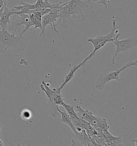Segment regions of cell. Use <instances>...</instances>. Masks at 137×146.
<instances>
[{
  "label": "cell",
  "mask_w": 137,
  "mask_h": 146,
  "mask_svg": "<svg viewBox=\"0 0 137 146\" xmlns=\"http://www.w3.org/2000/svg\"><path fill=\"white\" fill-rule=\"evenodd\" d=\"M93 7V2L90 0H70L59 9V21L56 26L61 24L62 29H67L74 19H81L90 13Z\"/></svg>",
  "instance_id": "obj_1"
},
{
  "label": "cell",
  "mask_w": 137,
  "mask_h": 146,
  "mask_svg": "<svg viewBox=\"0 0 137 146\" xmlns=\"http://www.w3.org/2000/svg\"><path fill=\"white\" fill-rule=\"evenodd\" d=\"M18 29H15L13 33L7 29L0 30V52L19 53L25 50L27 40L23 35H15Z\"/></svg>",
  "instance_id": "obj_2"
},
{
  "label": "cell",
  "mask_w": 137,
  "mask_h": 146,
  "mask_svg": "<svg viewBox=\"0 0 137 146\" xmlns=\"http://www.w3.org/2000/svg\"><path fill=\"white\" fill-rule=\"evenodd\" d=\"M120 33L116 36L112 42L116 47V50L111 59L112 64H115L116 57L119 53L128 54L137 50V36L134 35L123 40H118Z\"/></svg>",
  "instance_id": "obj_3"
},
{
  "label": "cell",
  "mask_w": 137,
  "mask_h": 146,
  "mask_svg": "<svg viewBox=\"0 0 137 146\" xmlns=\"http://www.w3.org/2000/svg\"><path fill=\"white\" fill-rule=\"evenodd\" d=\"M132 66H135L136 68L137 67V60H135L134 61H130L128 63L125 64L124 66H123L120 69H117L115 71H112L109 73L103 74L97 80L95 84V88L98 90H104L106 84L108 82L112 80H115L117 82H120V73L123 71H124V70Z\"/></svg>",
  "instance_id": "obj_4"
},
{
  "label": "cell",
  "mask_w": 137,
  "mask_h": 146,
  "mask_svg": "<svg viewBox=\"0 0 137 146\" xmlns=\"http://www.w3.org/2000/svg\"><path fill=\"white\" fill-rule=\"evenodd\" d=\"M118 32V30H116V19L115 17H113L112 28L110 33L105 36L98 35L95 38H90L88 39V41L91 43L94 47V50L92 53L95 56V52L103 47L106 43L112 42L117 35V33Z\"/></svg>",
  "instance_id": "obj_5"
},
{
  "label": "cell",
  "mask_w": 137,
  "mask_h": 146,
  "mask_svg": "<svg viewBox=\"0 0 137 146\" xmlns=\"http://www.w3.org/2000/svg\"><path fill=\"white\" fill-rule=\"evenodd\" d=\"M60 8L51 9V11L49 13H46L41 18L42 30L41 31V33L40 34V37L45 38L46 36H49L45 31V29L46 26L48 25L51 26V30L54 31V32H55L57 35H60V33L56 29L57 26L56 25V22L57 21V19L59 18L58 13Z\"/></svg>",
  "instance_id": "obj_6"
},
{
  "label": "cell",
  "mask_w": 137,
  "mask_h": 146,
  "mask_svg": "<svg viewBox=\"0 0 137 146\" xmlns=\"http://www.w3.org/2000/svg\"><path fill=\"white\" fill-rule=\"evenodd\" d=\"M15 16H18V18L15 22L13 23L10 22V23L9 24V30L13 31L15 29L18 28L21 25H24L25 27V29L21 32V34H19V35H23L27 29H29L31 27L33 26L28 15L17 11Z\"/></svg>",
  "instance_id": "obj_7"
},
{
  "label": "cell",
  "mask_w": 137,
  "mask_h": 146,
  "mask_svg": "<svg viewBox=\"0 0 137 146\" xmlns=\"http://www.w3.org/2000/svg\"><path fill=\"white\" fill-rule=\"evenodd\" d=\"M73 132L77 141L84 146H98L93 138H90L83 127H75Z\"/></svg>",
  "instance_id": "obj_8"
},
{
  "label": "cell",
  "mask_w": 137,
  "mask_h": 146,
  "mask_svg": "<svg viewBox=\"0 0 137 146\" xmlns=\"http://www.w3.org/2000/svg\"><path fill=\"white\" fill-rule=\"evenodd\" d=\"M7 2L5 3L4 6L0 9V26L2 29L6 30L9 24L10 23V17L15 15L17 10L16 9H9L7 7Z\"/></svg>",
  "instance_id": "obj_9"
},
{
  "label": "cell",
  "mask_w": 137,
  "mask_h": 146,
  "mask_svg": "<svg viewBox=\"0 0 137 146\" xmlns=\"http://www.w3.org/2000/svg\"><path fill=\"white\" fill-rule=\"evenodd\" d=\"M93 56H94V55L92 53H90V55L87 56L84 60L82 61L80 63H79V64H78L77 65H74L73 66L72 68L71 69V70L69 71L68 74L64 78V80H63V82H62V84L61 85L60 87H59V88L60 89V90H62L64 86H65L68 83V82H70L72 79L73 77H74V73L77 71V70L79 69L80 68L84 66L85 65L86 62H87L90 58H92Z\"/></svg>",
  "instance_id": "obj_10"
},
{
  "label": "cell",
  "mask_w": 137,
  "mask_h": 146,
  "mask_svg": "<svg viewBox=\"0 0 137 146\" xmlns=\"http://www.w3.org/2000/svg\"><path fill=\"white\" fill-rule=\"evenodd\" d=\"M48 83L45 81H42V84L40 85V87L43 92L46 95L48 102L53 104V101L55 99L61 94V91L59 88L51 89L49 86H48Z\"/></svg>",
  "instance_id": "obj_11"
},
{
  "label": "cell",
  "mask_w": 137,
  "mask_h": 146,
  "mask_svg": "<svg viewBox=\"0 0 137 146\" xmlns=\"http://www.w3.org/2000/svg\"><path fill=\"white\" fill-rule=\"evenodd\" d=\"M61 106L63 107L66 111L68 112V115L71 118V119L72 120L73 124L74 125L75 127H83L82 120L81 118H79V117L78 116L76 112L74 111L73 106L70 104H68L65 102L63 103Z\"/></svg>",
  "instance_id": "obj_12"
},
{
  "label": "cell",
  "mask_w": 137,
  "mask_h": 146,
  "mask_svg": "<svg viewBox=\"0 0 137 146\" xmlns=\"http://www.w3.org/2000/svg\"><path fill=\"white\" fill-rule=\"evenodd\" d=\"M76 109L77 111L76 112L78 116L79 117V118H80L83 120L87 121L89 123H90V121L94 118L95 116L92 112L88 111V110H85L80 106H77Z\"/></svg>",
  "instance_id": "obj_13"
},
{
  "label": "cell",
  "mask_w": 137,
  "mask_h": 146,
  "mask_svg": "<svg viewBox=\"0 0 137 146\" xmlns=\"http://www.w3.org/2000/svg\"><path fill=\"white\" fill-rule=\"evenodd\" d=\"M57 111L59 112L61 115V120H62V123L64 124L68 125L70 129L72 130V132H73L76 130V129H75L74 125L73 124L72 120L71 119V118L68 115V112L66 111V110L64 111H61L59 107L57 108Z\"/></svg>",
  "instance_id": "obj_14"
},
{
  "label": "cell",
  "mask_w": 137,
  "mask_h": 146,
  "mask_svg": "<svg viewBox=\"0 0 137 146\" xmlns=\"http://www.w3.org/2000/svg\"><path fill=\"white\" fill-rule=\"evenodd\" d=\"M33 116V113L32 111L27 109L25 108L24 109L21 113V119L24 120H30Z\"/></svg>",
  "instance_id": "obj_15"
},
{
  "label": "cell",
  "mask_w": 137,
  "mask_h": 146,
  "mask_svg": "<svg viewBox=\"0 0 137 146\" xmlns=\"http://www.w3.org/2000/svg\"><path fill=\"white\" fill-rule=\"evenodd\" d=\"M7 2V0H0V9L4 6L5 3Z\"/></svg>",
  "instance_id": "obj_16"
},
{
  "label": "cell",
  "mask_w": 137,
  "mask_h": 146,
  "mask_svg": "<svg viewBox=\"0 0 137 146\" xmlns=\"http://www.w3.org/2000/svg\"><path fill=\"white\" fill-rule=\"evenodd\" d=\"M0 146H3V143L1 141V139H0Z\"/></svg>",
  "instance_id": "obj_17"
},
{
  "label": "cell",
  "mask_w": 137,
  "mask_h": 146,
  "mask_svg": "<svg viewBox=\"0 0 137 146\" xmlns=\"http://www.w3.org/2000/svg\"><path fill=\"white\" fill-rule=\"evenodd\" d=\"M0 131H1V127H0Z\"/></svg>",
  "instance_id": "obj_18"
}]
</instances>
